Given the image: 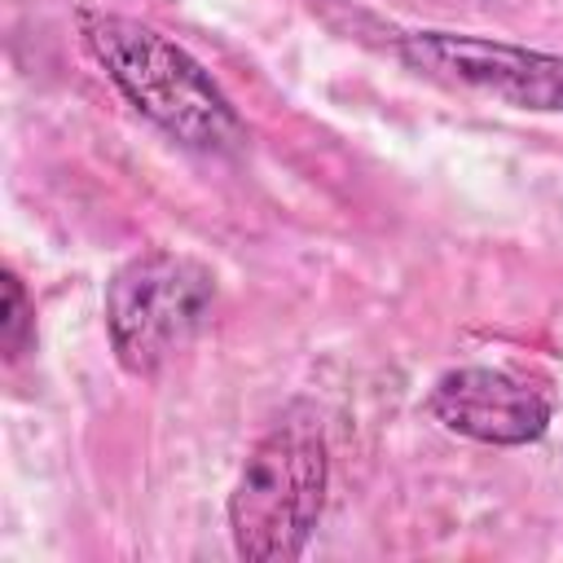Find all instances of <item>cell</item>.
Segmentation results:
<instances>
[{
    "mask_svg": "<svg viewBox=\"0 0 563 563\" xmlns=\"http://www.w3.org/2000/svg\"><path fill=\"white\" fill-rule=\"evenodd\" d=\"M79 40L128 106H136V114L163 128L176 145L198 154H238L246 145V123L224 88L163 31L123 13L79 9Z\"/></svg>",
    "mask_w": 563,
    "mask_h": 563,
    "instance_id": "obj_1",
    "label": "cell"
},
{
    "mask_svg": "<svg viewBox=\"0 0 563 563\" xmlns=\"http://www.w3.org/2000/svg\"><path fill=\"white\" fill-rule=\"evenodd\" d=\"M330 479L325 427L308 400H295L255 440L229 493L233 550L246 563H290L321 523Z\"/></svg>",
    "mask_w": 563,
    "mask_h": 563,
    "instance_id": "obj_2",
    "label": "cell"
},
{
    "mask_svg": "<svg viewBox=\"0 0 563 563\" xmlns=\"http://www.w3.org/2000/svg\"><path fill=\"white\" fill-rule=\"evenodd\" d=\"M216 273L185 251H141L106 282V330L119 365L136 378L158 374L207 325Z\"/></svg>",
    "mask_w": 563,
    "mask_h": 563,
    "instance_id": "obj_3",
    "label": "cell"
},
{
    "mask_svg": "<svg viewBox=\"0 0 563 563\" xmlns=\"http://www.w3.org/2000/svg\"><path fill=\"white\" fill-rule=\"evenodd\" d=\"M396 57L444 88L493 97L515 110L563 114V53H541L488 35L409 31L396 40Z\"/></svg>",
    "mask_w": 563,
    "mask_h": 563,
    "instance_id": "obj_4",
    "label": "cell"
},
{
    "mask_svg": "<svg viewBox=\"0 0 563 563\" xmlns=\"http://www.w3.org/2000/svg\"><path fill=\"white\" fill-rule=\"evenodd\" d=\"M427 409L435 422H444L466 440L519 449L550 431L554 396L545 383L528 374H515L501 365H462L435 378Z\"/></svg>",
    "mask_w": 563,
    "mask_h": 563,
    "instance_id": "obj_5",
    "label": "cell"
},
{
    "mask_svg": "<svg viewBox=\"0 0 563 563\" xmlns=\"http://www.w3.org/2000/svg\"><path fill=\"white\" fill-rule=\"evenodd\" d=\"M0 343H4V361H22L35 347V308L18 282V273H4V312H0Z\"/></svg>",
    "mask_w": 563,
    "mask_h": 563,
    "instance_id": "obj_6",
    "label": "cell"
}]
</instances>
